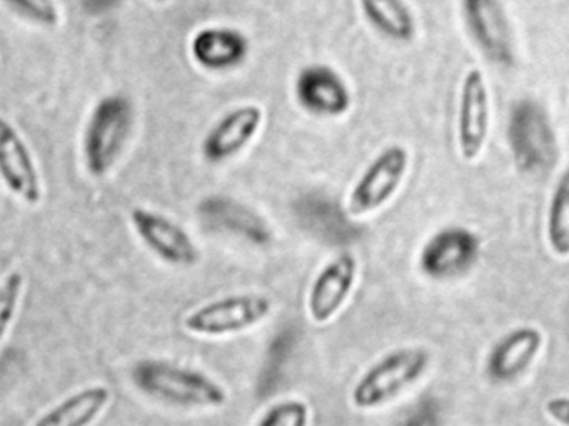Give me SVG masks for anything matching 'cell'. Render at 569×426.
Here are the masks:
<instances>
[{
	"label": "cell",
	"instance_id": "15",
	"mask_svg": "<svg viewBox=\"0 0 569 426\" xmlns=\"http://www.w3.org/2000/svg\"><path fill=\"white\" fill-rule=\"evenodd\" d=\"M545 336L532 325L511 329L496 342L486 362L489 378L498 383H511L531 368L541 353Z\"/></svg>",
	"mask_w": 569,
	"mask_h": 426
},
{
	"label": "cell",
	"instance_id": "18",
	"mask_svg": "<svg viewBox=\"0 0 569 426\" xmlns=\"http://www.w3.org/2000/svg\"><path fill=\"white\" fill-rule=\"evenodd\" d=\"M112 393L108 386H86L72 393L58 405L44 413L36 422L38 426H88L102 415L111 402Z\"/></svg>",
	"mask_w": 569,
	"mask_h": 426
},
{
	"label": "cell",
	"instance_id": "16",
	"mask_svg": "<svg viewBox=\"0 0 569 426\" xmlns=\"http://www.w3.org/2000/svg\"><path fill=\"white\" fill-rule=\"evenodd\" d=\"M248 39L228 27H206L191 40V55L202 69L211 72L234 69L248 53Z\"/></svg>",
	"mask_w": 569,
	"mask_h": 426
},
{
	"label": "cell",
	"instance_id": "2",
	"mask_svg": "<svg viewBox=\"0 0 569 426\" xmlns=\"http://www.w3.org/2000/svg\"><path fill=\"white\" fill-rule=\"evenodd\" d=\"M431 356L421 346H406L379 358L369 366L351 392L352 405L358 409H376L392 402L409 386L422 378Z\"/></svg>",
	"mask_w": 569,
	"mask_h": 426
},
{
	"label": "cell",
	"instance_id": "13",
	"mask_svg": "<svg viewBox=\"0 0 569 426\" xmlns=\"http://www.w3.org/2000/svg\"><path fill=\"white\" fill-rule=\"evenodd\" d=\"M264 123V110L254 103L236 106L212 125L202 142V153L212 163L241 153L258 136Z\"/></svg>",
	"mask_w": 569,
	"mask_h": 426
},
{
	"label": "cell",
	"instance_id": "5",
	"mask_svg": "<svg viewBox=\"0 0 569 426\" xmlns=\"http://www.w3.org/2000/svg\"><path fill=\"white\" fill-rule=\"evenodd\" d=\"M272 308V300L262 293L222 296L192 310L184 318V328L208 338L236 335L268 320Z\"/></svg>",
	"mask_w": 569,
	"mask_h": 426
},
{
	"label": "cell",
	"instance_id": "8",
	"mask_svg": "<svg viewBox=\"0 0 569 426\" xmlns=\"http://www.w3.org/2000/svg\"><path fill=\"white\" fill-rule=\"evenodd\" d=\"M489 123H491V99L481 69H469L462 77L459 89L458 136L459 155L465 162H475L481 155L488 142Z\"/></svg>",
	"mask_w": 569,
	"mask_h": 426
},
{
	"label": "cell",
	"instance_id": "17",
	"mask_svg": "<svg viewBox=\"0 0 569 426\" xmlns=\"http://www.w3.org/2000/svg\"><path fill=\"white\" fill-rule=\"evenodd\" d=\"M199 215L214 223L216 229L231 230L244 236L249 242L264 245L271 240V230L268 223L242 203L226 196H211L199 205Z\"/></svg>",
	"mask_w": 569,
	"mask_h": 426
},
{
	"label": "cell",
	"instance_id": "3",
	"mask_svg": "<svg viewBox=\"0 0 569 426\" xmlns=\"http://www.w3.org/2000/svg\"><path fill=\"white\" fill-rule=\"evenodd\" d=\"M508 143L519 170L529 175L548 172L558 159V139L541 103L522 99L508 119Z\"/></svg>",
	"mask_w": 569,
	"mask_h": 426
},
{
	"label": "cell",
	"instance_id": "11",
	"mask_svg": "<svg viewBox=\"0 0 569 426\" xmlns=\"http://www.w3.org/2000/svg\"><path fill=\"white\" fill-rule=\"evenodd\" d=\"M358 278V260L342 252L329 260L312 280L308 293V312L316 325L331 322L351 296Z\"/></svg>",
	"mask_w": 569,
	"mask_h": 426
},
{
	"label": "cell",
	"instance_id": "21",
	"mask_svg": "<svg viewBox=\"0 0 569 426\" xmlns=\"http://www.w3.org/2000/svg\"><path fill=\"white\" fill-rule=\"evenodd\" d=\"M309 415H311V409H309L308 403L302 399H284V402L269 406L258 419V425L306 426L309 423Z\"/></svg>",
	"mask_w": 569,
	"mask_h": 426
},
{
	"label": "cell",
	"instance_id": "4",
	"mask_svg": "<svg viewBox=\"0 0 569 426\" xmlns=\"http://www.w3.org/2000/svg\"><path fill=\"white\" fill-rule=\"evenodd\" d=\"M134 112L122 95L99 100L84 130V162L92 176H104L118 162L131 135Z\"/></svg>",
	"mask_w": 569,
	"mask_h": 426
},
{
	"label": "cell",
	"instance_id": "23",
	"mask_svg": "<svg viewBox=\"0 0 569 426\" xmlns=\"http://www.w3.org/2000/svg\"><path fill=\"white\" fill-rule=\"evenodd\" d=\"M16 12L44 27H58L61 16L54 0H6Z\"/></svg>",
	"mask_w": 569,
	"mask_h": 426
},
{
	"label": "cell",
	"instance_id": "9",
	"mask_svg": "<svg viewBox=\"0 0 569 426\" xmlns=\"http://www.w3.org/2000/svg\"><path fill=\"white\" fill-rule=\"evenodd\" d=\"M481 239L471 230L451 226L435 233L422 246L419 266L435 280H451L465 275L478 262Z\"/></svg>",
	"mask_w": 569,
	"mask_h": 426
},
{
	"label": "cell",
	"instance_id": "22",
	"mask_svg": "<svg viewBox=\"0 0 569 426\" xmlns=\"http://www.w3.org/2000/svg\"><path fill=\"white\" fill-rule=\"evenodd\" d=\"M24 275L18 272V270L9 273L4 278V283H2V292H0V328H2V339L8 338L9 328L14 323L22 292H24Z\"/></svg>",
	"mask_w": 569,
	"mask_h": 426
},
{
	"label": "cell",
	"instance_id": "14",
	"mask_svg": "<svg viewBox=\"0 0 569 426\" xmlns=\"http://www.w3.org/2000/svg\"><path fill=\"white\" fill-rule=\"evenodd\" d=\"M296 99L306 112L318 116H341L351 109L346 80L329 65H309L296 80Z\"/></svg>",
	"mask_w": 569,
	"mask_h": 426
},
{
	"label": "cell",
	"instance_id": "19",
	"mask_svg": "<svg viewBox=\"0 0 569 426\" xmlns=\"http://www.w3.org/2000/svg\"><path fill=\"white\" fill-rule=\"evenodd\" d=\"M366 22L395 42H409L416 36V17L406 0H358Z\"/></svg>",
	"mask_w": 569,
	"mask_h": 426
},
{
	"label": "cell",
	"instance_id": "10",
	"mask_svg": "<svg viewBox=\"0 0 569 426\" xmlns=\"http://www.w3.org/2000/svg\"><path fill=\"white\" fill-rule=\"evenodd\" d=\"M132 229L158 258L176 266H192L201 252L192 236L174 220L156 210L134 206L129 213Z\"/></svg>",
	"mask_w": 569,
	"mask_h": 426
},
{
	"label": "cell",
	"instance_id": "6",
	"mask_svg": "<svg viewBox=\"0 0 569 426\" xmlns=\"http://www.w3.org/2000/svg\"><path fill=\"white\" fill-rule=\"evenodd\" d=\"M409 169V153L402 145L382 150L359 176L348 199L351 215L378 212L398 193Z\"/></svg>",
	"mask_w": 569,
	"mask_h": 426
},
{
	"label": "cell",
	"instance_id": "1",
	"mask_svg": "<svg viewBox=\"0 0 569 426\" xmlns=\"http://www.w3.org/2000/svg\"><path fill=\"white\" fill-rule=\"evenodd\" d=\"M139 392L181 408H219L228 403L226 389L211 376L168 359H142L132 368Z\"/></svg>",
	"mask_w": 569,
	"mask_h": 426
},
{
	"label": "cell",
	"instance_id": "7",
	"mask_svg": "<svg viewBox=\"0 0 569 426\" xmlns=\"http://www.w3.org/2000/svg\"><path fill=\"white\" fill-rule=\"evenodd\" d=\"M462 20L481 55L498 67L515 63V32L502 0H461Z\"/></svg>",
	"mask_w": 569,
	"mask_h": 426
},
{
	"label": "cell",
	"instance_id": "25",
	"mask_svg": "<svg viewBox=\"0 0 569 426\" xmlns=\"http://www.w3.org/2000/svg\"><path fill=\"white\" fill-rule=\"evenodd\" d=\"M156 3H166L169 2V0H154Z\"/></svg>",
	"mask_w": 569,
	"mask_h": 426
},
{
	"label": "cell",
	"instance_id": "20",
	"mask_svg": "<svg viewBox=\"0 0 569 426\" xmlns=\"http://www.w3.org/2000/svg\"><path fill=\"white\" fill-rule=\"evenodd\" d=\"M546 242L552 255L558 258L569 256V163L558 176L548 213H546Z\"/></svg>",
	"mask_w": 569,
	"mask_h": 426
},
{
	"label": "cell",
	"instance_id": "12",
	"mask_svg": "<svg viewBox=\"0 0 569 426\" xmlns=\"http://www.w3.org/2000/svg\"><path fill=\"white\" fill-rule=\"evenodd\" d=\"M0 173L9 192L28 205L42 200V180L34 155L9 120L0 125Z\"/></svg>",
	"mask_w": 569,
	"mask_h": 426
},
{
	"label": "cell",
	"instance_id": "24",
	"mask_svg": "<svg viewBox=\"0 0 569 426\" xmlns=\"http://www.w3.org/2000/svg\"><path fill=\"white\" fill-rule=\"evenodd\" d=\"M545 413L558 425L569 426V396L549 398L545 403Z\"/></svg>",
	"mask_w": 569,
	"mask_h": 426
}]
</instances>
